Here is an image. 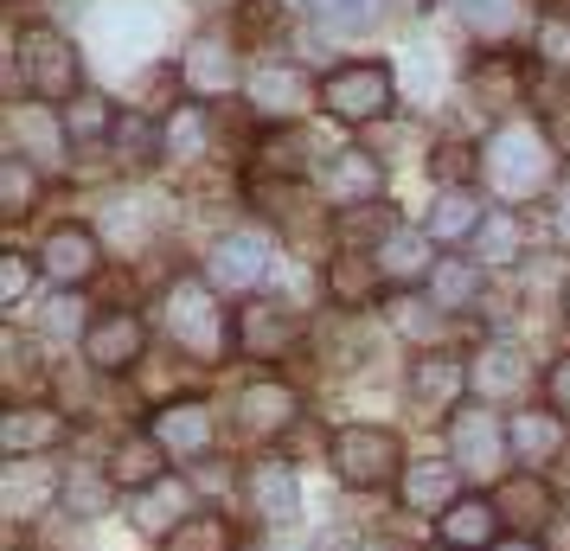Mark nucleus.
I'll list each match as a JSON object with an SVG mask.
<instances>
[{"label": "nucleus", "instance_id": "nucleus-11", "mask_svg": "<svg viewBox=\"0 0 570 551\" xmlns=\"http://www.w3.org/2000/svg\"><path fill=\"white\" fill-rule=\"evenodd\" d=\"M244 78H250V65L237 58V39L225 27H206L180 52V83H186V97H199V104H232L244 90Z\"/></svg>", "mask_w": 570, "mask_h": 551}, {"label": "nucleus", "instance_id": "nucleus-5", "mask_svg": "<svg viewBox=\"0 0 570 551\" xmlns=\"http://www.w3.org/2000/svg\"><path fill=\"white\" fill-rule=\"evenodd\" d=\"M327 469L346 481V488H360V494H372V488H391V481H404V436L391 430V423H340L334 436H327Z\"/></svg>", "mask_w": 570, "mask_h": 551}, {"label": "nucleus", "instance_id": "nucleus-37", "mask_svg": "<svg viewBox=\"0 0 570 551\" xmlns=\"http://www.w3.org/2000/svg\"><path fill=\"white\" fill-rule=\"evenodd\" d=\"M397 232H404V218H397L391 199H365V206L334 211V250H379Z\"/></svg>", "mask_w": 570, "mask_h": 551}, {"label": "nucleus", "instance_id": "nucleus-53", "mask_svg": "<svg viewBox=\"0 0 570 551\" xmlns=\"http://www.w3.org/2000/svg\"><path fill=\"white\" fill-rule=\"evenodd\" d=\"M539 7H551V13H570V0H539Z\"/></svg>", "mask_w": 570, "mask_h": 551}, {"label": "nucleus", "instance_id": "nucleus-6", "mask_svg": "<svg viewBox=\"0 0 570 551\" xmlns=\"http://www.w3.org/2000/svg\"><path fill=\"white\" fill-rule=\"evenodd\" d=\"M244 109L257 129H295L308 122V109H321V78H308V65L295 58H257L244 78Z\"/></svg>", "mask_w": 570, "mask_h": 551}, {"label": "nucleus", "instance_id": "nucleus-21", "mask_svg": "<svg viewBox=\"0 0 570 551\" xmlns=\"http://www.w3.org/2000/svg\"><path fill=\"white\" fill-rule=\"evenodd\" d=\"M423 7H442L474 46H519V27L532 20V0H423Z\"/></svg>", "mask_w": 570, "mask_h": 551}, {"label": "nucleus", "instance_id": "nucleus-16", "mask_svg": "<svg viewBox=\"0 0 570 551\" xmlns=\"http://www.w3.org/2000/svg\"><path fill=\"white\" fill-rule=\"evenodd\" d=\"M71 436V411L52 404V397H20L0 411V455L20 462V455H52L58 443Z\"/></svg>", "mask_w": 570, "mask_h": 551}, {"label": "nucleus", "instance_id": "nucleus-23", "mask_svg": "<svg viewBox=\"0 0 570 551\" xmlns=\"http://www.w3.org/2000/svg\"><path fill=\"white\" fill-rule=\"evenodd\" d=\"M321 193L334 199V211L385 199V160L372 155V148H334V155L321 160Z\"/></svg>", "mask_w": 570, "mask_h": 551}, {"label": "nucleus", "instance_id": "nucleus-18", "mask_svg": "<svg viewBox=\"0 0 570 551\" xmlns=\"http://www.w3.org/2000/svg\"><path fill=\"white\" fill-rule=\"evenodd\" d=\"M488 199L474 193V186H442L436 193V206L423 211V225L416 232L430 237L436 250H474L481 244V232H488Z\"/></svg>", "mask_w": 570, "mask_h": 551}, {"label": "nucleus", "instance_id": "nucleus-14", "mask_svg": "<svg viewBox=\"0 0 570 551\" xmlns=\"http://www.w3.org/2000/svg\"><path fill=\"white\" fill-rule=\"evenodd\" d=\"M0 122H7V155H27L32 167H46V174H58L65 160L78 155V148H71V135H65V109H52V104L13 97Z\"/></svg>", "mask_w": 570, "mask_h": 551}, {"label": "nucleus", "instance_id": "nucleus-45", "mask_svg": "<svg viewBox=\"0 0 570 551\" xmlns=\"http://www.w3.org/2000/svg\"><path fill=\"white\" fill-rule=\"evenodd\" d=\"M474 257L488 263V269H500L507 257H519V225L507 218V211H493L488 232H481V244H474Z\"/></svg>", "mask_w": 570, "mask_h": 551}, {"label": "nucleus", "instance_id": "nucleus-25", "mask_svg": "<svg viewBox=\"0 0 570 551\" xmlns=\"http://www.w3.org/2000/svg\"><path fill=\"white\" fill-rule=\"evenodd\" d=\"M507 449H513V469L544 474L570 449V423L558 411H513L507 417Z\"/></svg>", "mask_w": 570, "mask_h": 551}, {"label": "nucleus", "instance_id": "nucleus-33", "mask_svg": "<svg viewBox=\"0 0 570 551\" xmlns=\"http://www.w3.org/2000/svg\"><path fill=\"white\" fill-rule=\"evenodd\" d=\"M372 257H379V269H385V289L397 295V289H423V283H430L436 244H430L423 232H397V237H385Z\"/></svg>", "mask_w": 570, "mask_h": 551}, {"label": "nucleus", "instance_id": "nucleus-42", "mask_svg": "<svg viewBox=\"0 0 570 551\" xmlns=\"http://www.w3.org/2000/svg\"><path fill=\"white\" fill-rule=\"evenodd\" d=\"M430 174H436V193L442 186H474V174H481V141H436L430 148Z\"/></svg>", "mask_w": 570, "mask_h": 551}, {"label": "nucleus", "instance_id": "nucleus-26", "mask_svg": "<svg viewBox=\"0 0 570 551\" xmlns=\"http://www.w3.org/2000/svg\"><path fill=\"white\" fill-rule=\"evenodd\" d=\"M218 104H199V97H180V104L160 116V135H167V167H199L218 135Z\"/></svg>", "mask_w": 570, "mask_h": 551}, {"label": "nucleus", "instance_id": "nucleus-20", "mask_svg": "<svg viewBox=\"0 0 570 551\" xmlns=\"http://www.w3.org/2000/svg\"><path fill=\"white\" fill-rule=\"evenodd\" d=\"M244 500H250V513H257L269 532H288V525L302 520V481L288 462L276 455H257L250 469H244Z\"/></svg>", "mask_w": 570, "mask_h": 551}, {"label": "nucleus", "instance_id": "nucleus-40", "mask_svg": "<svg viewBox=\"0 0 570 551\" xmlns=\"http://www.w3.org/2000/svg\"><path fill=\"white\" fill-rule=\"evenodd\" d=\"M109 469H65V488H58V506L71 513V520H97L109 506Z\"/></svg>", "mask_w": 570, "mask_h": 551}, {"label": "nucleus", "instance_id": "nucleus-13", "mask_svg": "<svg viewBox=\"0 0 570 551\" xmlns=\"http://www.w3.org/2000/svg\"><path fill=\"white\" fill-rule=\"evenodd\" d=\"M232 341L244 360H263L269 366V360H288L295 346L308 341V321L295 315L288 302H276V295H250L232 315Z\"/></svg>", "mask_w": 570, "mask_h": 551}, {"label": "nucleus", "instance_id": "nucleus-1", "mask_svg": "<svg viewBox=\"0 0 570 551\" xmlns=\"http://www.w3.org/2000/svg\"><path fill=\"white\" fill-rule=\"evenodd\" d=\"M13 90L32 97V104L65 109L71 97H83V52L78 39L52 20H20L13 27Z\"/></svg>", "mask_w": 570, "mask_h": 551}, {"label": "nucleus", "instance_id": "nucleus-43", "mask_svg": "<svg viewBox=\"0 0 570 551\" xmlns=\"http://www.w3.org/2000/svg\"><path fill=\"white\" fill-rule=\"evenodd\" d=\"M32 283H46V276H39V257H27V250H0V308H7V315L27 308Z\"/></svg>", "mask_w": 570, "mask_h": 551}, {"label": "nucleus", "instance_id": "nucleus-51", "mask_svg": "<svg viewBox=\"0 0 570 551\" xmlns=\"http://www.w3.org/2000/svg\"><path fill=\"white\" fill-rule=\"evenodd\" d=\"M263 551H314V539H288V532H276Z\"/></svg>", "mask_w": 570, "mask_h": 551}, {"label": "nucleus", "instance_id": "nucleus-50", "mask_svg": "<svg viewBox=\"0 0 570 551\" xmlns=\"http://www.w3.org/2000/svg\"><path fill=\"white\" fill-rule=\"evenodd\" d=\"M551 225H558V237L570 244V186L558 193V206H551Z\"/></svg>", "mask_w": 570, "mask_h": 551}, {"label": "nucleus", "instance_id": "nucleus-28", "mask_svg": "<svg viewBox=\"0 0 570 551\" xmlns=\"http://www.w3.org/2000/svg\"><path fill=\"white\" fill-rule=\"evenodd\" d=\"M462 481L468 474L455 469V462H442V455H423V462H411L404 469V481H397V500L411 506V513H449L455 500H462Z\"/></svg>", "mask_w": 570, "mask_h": 551}, {"label": "nucleus", "instance_id": "nucleus-34", "mask_svg": "<svg viewBox=\"0 0 570 551\" xmlns=\"http://www.w3.org/2000/svg\"><path fill=\"white\" fill-rule=\"evenodd\" d=\"M193 513H199V506H193V481H180V474H160L155 488L135 494V525L155 532V539H167V532L186 525Z\"/></svg>", "mask_w": 570, "mask_h": 551}, {"label": "nucleus", "instance_id": "nucleus-55", "mask_svg": "<svg viewBox=\"0 0 570 551\" xmlns=\"http://www.w3.org/2000/svg\"><path fill=\"white\" fill-rule=\"evenodd\" d=\"M430 551H455V545H430Z\"/></svg>", "mask_w": 570, "mask_h": 551}, {"label": "nucleus", "instance_id": "nucleus-9", "mask_svg": "<svg viewBox=\"0 0 570 551\" xmlns=\"http://www.w3.org/2000/svg\"><path fill=\"white\" fill-rule=\"evenodd\" d=\"M532 71H539V58L525 46H481L462 65V90L474 97V109H488L493 122H513V109L532 90Z\"/></svg>", "mask_w": 570, "mask_h": 551}, {"label": "nucleus", "instance_id": "nucleus-27", "mask_svg": "<svg viewBox=\"0 0 570 551\" xmlns=\"http://www.w3.org/2000/svg\"><path fill=\"white\" fill-rule=\"evenodd\" d=\"M488 263L474 257V250H442L436 269H430V283H423V295L436 302V308H449V315H462V308H474L481 295H488Z\"/></svg>", "mask_w": 570, "mask_h": 551}, {"label": "nucleus", "instance_id": "nucleus-32", "mask_svg": "<svg viewBox=\"0 0 570 551\" xmlns=\"http://www.w3.org/2000/svg\"><path fill=\"white\" fill-rule=\"evenodd\" d=\"M493 506H500V520H513L519 532H539V525L558 520V494H551V481L532 469H513V481L493 494Z\"/></svg>", "mask_w": 570, "mask_h": 551}, {"label": "nucleus", "instance_id": "nucleus-17", "mask_svg": "<svg viewBox=\"0 0 570 551\" xmlns=\"http://www.w3.org/2000/svg\"><path fill=\"white\" fill-rule=\"evenodd\" d=\"M302 417V392L276 378V372H257L244 392H237V430L250 436V443H283L288 430Z\"/></svg>", "mask_w": 570, "mask_h": 551}, {"label": "nucleus", "instance_id": "nucleus-35", "mask_svg": "<svg viewBox=\"0 0 570 551\" xmlns=\"http://www.w3.org/2000/svg\"><path fill=\"white\" fill-rule=\"evenodd\" d=\"M46 193H52L46 167H32L27 155H0V218L7 225H27L32 211L46 206Z\"/></svg>", "mask_w": 570, "mask_h": 551}, {"label": "nucleus", "instance_id": "nucleus-19", "mask_svg": "<svg viewBox=\"0 0 570 551\" xmlns=\"http://www.w3.org/2000/svg\"><path fill=\"white\" fill-rule=\"evenodd\" d=\"M148 436H155L174 462H193V455H206L212 436H218V423H212V404L206 397H167V404H155L148 411V423H141Z\"/></svg>", "mask_w": 570, "mask_h": 551}, {"label": "nucleus", "instance_id": "nucleus-7", "mask_svg": "<svg viewBox=\"0 0 570 551\" xmlns=\"http://www.w3.org/2000/svg\"><path fill=\"white\" fill-rule=\"evenodd\" d=\"M32 257H39V276H46L52 289H90L109 269V237L97 232L90 218H58V225L39 232Z\"/></svg>", "mask_w": 570, "mask_h": 551}, {"label": "nucleus", "instance_id": "nucleus-3", "mask_svg": "<svg viewBox=\"0 0 570 551\" xmlns=\"http://www.w3.org/2000/svg\"><path fill=\"white\" fill-rule=\"evenodd\" d=\"M397 65L391 58H340L321 71V116H334L340 129H379L397 116Z\"/></svg>", "mask_w": 570, "mask_h": 551}, {"label": "nucleus", "instance_id": "nucleus-30", "mask_svg": "<svg viewBox=\"0 0 570 551\" xmlns=\"http://www.w3.org/2000/svg\"><path fill=\"white\" fill-rule=\"evenodd\" d=\"M436 539L455 545V551H493L500 545V506H493L488 494H462L436 520Z\"/></svg>", "mask_w": 570, "mask_h": 551}, {"label": "nucleus", "instance_id": "nucleus-29", "mask_svg": "<svg viewBox=\"0 0 570 551\" xmlns=\"http://www.w3.org/2000/svg\"><path fill=\"white\" fill-rule=\"evenodd\" d=\"M122 174H148V167H160L167 160V135H160V116L155 109H122V122H116V135H109L104 148Z\"/></svg>", "mask_w": 570, "mask_h": 551}, {"label": "nucleus", "instance_id": "nucleus-24", "mask_svg": "<svg viewBox=\"0 0 570 551\" xmlns=\"http://www.w3.org/2000/svg\"><path fill=\"white\" fill-rule=\"evenodd\" d=\"M58 488H65V474H52V462L20 455V462L0 469V513H7L13 525H32L58 500Z\"/></svg>", "mask_w": 570, "mask_h": 551}, {"label": "nucleus", "instance_id": "nucleus-36", "mask_svg": "<svg viewBox=\"0 0 570 551\" xmlns=\"http://www.w3.org/2000/svg\"><path fill=\"white\" fill-rule=\"evenodd\" d=\"M532 385V372H525V353H519L507 334H493V341L474 346V392L481 397H513Z\"/></svg>", "mask_w": 570, "mask_h": 551}, {"label": "nucleus", "instance_id": "nucleus-15", "mask_svg": "<svg viewBox=\"0 0 570 551\" xmlns=\"http://www.w3.org/2000/svg\"><path fill=\"white\" fill-rule=\"evenodd\" d=\"M148 321L135 315V308H104V315L90 321V334H83V366L97 372V378H122L148 360Z\"/></svg>", "mask_w": 570, "mask_h": 551}, {"label": "nucleus", "instance_id": "nucleus-52", "mask_svg": "<svg viewBox=\"0 0 570 551\" xmlns=\"http://www.w3.org/2000/svg\"><path fill=\"white\" fill-rule=\"evenodd\" d=\"M493 551H539V539H525V532H519V539H500Z\"/></svg>", "mask_w": 570, "mask_h": 551}, {"label": "nucleus", "instance_id": "nucleus-44", "mask_svg": "<svg viewBox=\"0 0 570 551\" xmlns=\"http://www.w3.org/2000/svg\"><path fill=\"white\" fill-rule=\"evenodd\" d=\"M532 58L570 78V13H544L539 32H532Z\"/></svg>", "mask_w": 570, "mask_h": 551}, {"label": "nucleus", "instance_id": "nucleus-22", "mask_svg": "<svg viewBox=\"0 0 570 551\" xmlns=\"http://www.w3.org/2000/svg\"><path fill=\"white\" fill-rule=\"evenodd\" d=\"M321 289H327V302L334 308H346V315H360V308H372V302H385V269H379V257L372 250H334V257L321 263Z\"/></svg>", "mask_w": 570, "mask_h": 551}, {"label": "nucleus", "instance_id": "nucleus-10", "mask_svg": "<svg viewBox=\"0 0 570 551\" xmlns=\"http://www.w3.org/2000/svg\"><path fill=\"white\" fill-rule=\"evenodd\" d=\"M206 276L218 295H263L269 289V276H276V244H269V232H257V225H237V232L225 237H212V250H206Z\"/></svg>", "mask_w": 570, "mask_h": 551}, {"label": "nucleus", "instance_id": "nucleus-2", "mask_svg": "<svg viewBox=\"0 0 570 551\" xmlns=\"http://www.w3.org/2000/svg\"><path fill=\"white\" fill-rule=\"evenodd\" d=\"M481 180L513 199V206H532L539 193L558 186V148L544 141L539 122H500V129L481 141Z\"/></svg>", "mask_w": 570, "mask_h": 551}, {"label": "nucleus", "instance_id": "nucleus-39", "mask_svg": "<svg viewBox=\"0 0 570 551\" xmlns=\"http://www.w3.org/2000/svg\"><path fill=\"white\" fill-rule=\"evenodd\" d=\"M314 27L334 32V39H372V32L385 27V0H321Z\"/></svg>", "mask_w": 570, "mask_h": 551}, {"label": "nucleus", "instance_id": "nucleus-38", "mask_svg": "<svg viewBox=\"0 0 570 551\" xmlns=\"http://www.w3.org/2000/svg\"><path fill=\"white\" fill-rule=\"evenodd\" d=\"M116 122H122V104H116L109 90H83V97H71V104H65V135H71V148H78V155L109 148Z\"/></svg>", "mask_w": 570, "mask_h": 551}, {"label": "nucleus", "instance_id": "nucleus-12", "mask_svg": "<svg viewBox=\"0 0 570 551\" xmlns=\"http://www.w3.org/2000/svg\"><path fill=\"white\" fill-rule=\"evenodd\" d=\"M449 462L468 474V481H493V474L513 462L507 449V417L493 404H462L449 417Z\"/></svg>", "mask_w": 570, "mask_h": 551}, {"label": "nucleus", "instance_id": "nucleus-48", "mask_svg": "<svg viewBox=\"0 0 570 551\" xmlns=\"http://www.w3.org/2000/svg\"><path fill=\"white\" fill-rule=\"evenodd\" d=\"M314 551H365V539H360V532H346V525H334V532H321V539H314Z\"/></svg>", "mask_w": 570, "mask_h": 551}, {"label": "nucleus", "instance_id": "nucleus-8", "mask_svg": "<svg viewBox=\"0 0 570 551\" xmlns=\"http://www.w3.org/2000/svg\"><path fill=\"white\" fill-rule=\"evenodd\" d=\"M462 392H474V360H462L455 346H423L404 372L411 423H449L462 411Z\"/></svg>", "mask_w": 570, "mask_h": 551}, {"label": "nucleus", "instance_id": "nucleus-54", "mask_svg": "<svg viewBox=\"0 0 570 551\" xmlns=\"http://www.w3.org/2000/svg\"><path fill=\"white\" fill-rule=\"evenodd\" d=\"M564 327H570V289H564Z\"/></svg>", "mask_w": 570, "mask_h": 551}, {"label": "nucleus", "instance_id": "nucleus-47", "mask_svg": "<svg viewBox=\"0 0 570 551\" xmlns=\"http://www.w3.org/2000/svg\"><path fill=\"white\" fill-rule=\"evenodd\" d=\"M532 122H539V129H544V141L558 148V160H570V109H564V104H558V109H539Z\"/></svg>", "mask_w": 570, "mask_h": 551}, {"label": "nucleus", "instance_id": "nucleus-41", "mask_svg": "<svg viewBox=\"0 0 570 551\" xmlns=\"http://www.w3.org/2000/svg\"><path fill=\"white\" fill-rule=\"evenodd\" d=\"M160 551H237V539H232V520H218V513H193L186 525H174V532L160 539Z\"/></svg>", "mask_w": 570, "mask_h": 551}, {"label": "nucleus", "instance_id": "nucleus-46", "mask_svg": "<svg viewBox=\"0 0 570 551\" xmlns=\"http://www.w3.org/2000/svg\"><path fill=\"white\" fill-rule=\"evenodd\" d=\"M544 411H558L570 423V353H558L551 366H544Z\"/></svg>", "mask_w": 570, "mask_h": 551}, {"label": "nucleus", "instance_id": "nucleus-4", "mask_svg": "<svg viewBox=\"0 0 570 551\" xmlns=\"http://www.w3.org/2000/svg\"><path fill=\"white\" fill-rule=\"evenodd\" d=\"M160 334L180 346L186 360H225L237 353L232 341V315L218 308V289L206 276H174L160 295Z\"/></svg>", "mask_w": 570, "mask_h": 551}, {"label": "nucleus", "instance_id": "nucleus-56", "mask_svg": "<svg viewBox=\"0 0 570 551\" xmlns=\"http://www.w3.org/2000/svg\"><path fill=\"white\" fill-rule=\"evenodd\" d=\"M13 7H27V0H13Z\"/></svg>", "mask_w": 570, "mask_h": 551}, {"label": "nucleus", "instance_id": "nucleus-31", "mask_svg": "<svg viewBox=\"0 0 570 551\" xmlns=\"http://www.w3.org/2000/svg\"><path fill=\"white\" fill-rule=\"evenodd\" d=\"M167 462H174V455H167L148 430H129V436H116V443H109V481H116V488H129V494L155 488L160 474H167Z\"/></svg>", "mask_w": 570, "mask_h": 551}, {"label": "nucleus", "instance_id": "nucleus-49", "mask_svg": "<svg viewBox=\"0 0 570 551\" xmlns=\"http://www.w3.org/2000/svg\"><path fill=\"white\" fill-rule=\"evenodd\" d=\"M263 7H269V13H283V20H308L321 0H263Z\"/></svg>", "mask_w": 570, "mask_h": 551}]
</instances>
